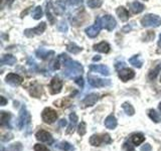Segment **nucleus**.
Listing matches in <instances>:
<instances>
[{
    "label": "nucleus",
    "instance_id": "f257e3e1",
    "mask_svg": "<svg viewBox=\"0 0 161 151\" xmlns=\"http://www.w3.org/2000/svg\"><path fill=\"white\" fill-rule=\"evenodd\" d=\"M60 60L62 64L64 65V70L63 75L65 78L68 79H75L80 77L82 73L84 72V68L83 65L80 63L75 62V60H73L70 58H69L67 54L62 53L58 57Z\"/></svg>",
    "mask_w": 161,
    "mask_h": 151
},
{
    "label": "nucleus",
    "instance_id": "f03ea898",
    "mask_svg": "<svg viewBox=\"0 0 161 151\" xmlns=\"http://www.w3.org/2000/svg\"><path fill=\"white\" fill-rule=\"evenodd\" d=\"M143 27H158L161 25V18L156 14H147L141 19Z\"/></svg>",
    "mask_w": 161,
    "mask_h": 151
},
{
    "label": "nucleus",
    "instance_id": "7ed1b4c3",
    "mask_svg": "<svg viewBox=\"0 0 161 151\" xmlns=\"http://www.w3.org/2000/svg\"><path fill=\"white\" fill-rule=\"evenodd\" d=\"M30 124V114L27 112L26 107L25 106H22L21 109L19 111V115L18 118L16 120V125L18 129H22L23 127H25L26 125Z\"/></svg>",
    "mask_w": 161,
    "mask_h": 151
},
{
    "label": "nucleus",
    "instance_id": "20e7f679",
    "mask_svg": "<svg viewBox=\"0 0 161 151\" xmlns=\"http://www.w3.org/2000/svg\"><path fill=\"white\" fill-rule=\"evenodd\" d=\"M102 28H103V25H102V21H101V17H97L96 18L95 24L92 25V26H89L88 28H86L85 31L89 37L94 38L99 34V32L101 31Z\"/></svg>",
    "mask_w": 161,
    "mask_h": 151
},
{
    "label": "nucleus",
    "instance_id": "39448f33",
    "mask_svg": "<svg viewBox=\"0 0 161 151\" xmlns=\"http://www.w3.org/2000/svg\"><path fill=\"white\" fill-rule=\"evenodd\" d=\"M89 84L94 88H101V87H108L111 85V80H105L98 77H95L93 75H88Z\"/></svg>",
    "mask_w": 161,
    "mask_h": 151
},
{
    "label": "nucleus",
    "instance_id": "423d86ee",
    "mask_svg": "<svg viewBox=\"0 0 161 151\" xmlns=\"http://www.w3.org/2000/svg\"><path fill=\"white\" fill-rule=\"evenodd\" d=\"M42 118L43 120V122L47 124H52L58 119L57 111H54L52 108H45L42 113Z\"/></svg>",
    "mask_w": 161,
    "mask_h": 151
},
{
    "label": "nucleus",
    "instance_id": "0eeeda50",
    "mask_svg": "<svg viewBox=\"0 0 161 151\" xmlns=\"http://www.w3.org/2000/svg\"><path fill=\"white\" fill-rule=\"evenodd\" d=\"M45 28H47V23L42 22L34 28L25 29L24 30V35H25V36H27V37H33V36H35V35H40V34H42L44 32Z\"/></svg>",
    "mask_w": 161,
    "mask_h": 151
},
{
    "label": "nucleus",
    "instance_id": "6e6552de",
    "mask_svg": "<svg viewBox=\"0 0 161 151\" xmlns=\"http://www.w3.org/2000/svg\"><path fill=\"white\" fill-rule=\"evenodd\" d=\"M101 21H102L103 28H106L108 31H112L113 29H115L117 22H116L115 18L112 15H104L103 17H101Z\"/></svg>",
    "mask_w": 161,
    "mask_h": 151
},
{
    "label": "nucleus",
    "instance_id": "1a4fd4ad",
    "mask_svg": "<svg viewBox=\"0 0 161 151\" xmlns=\"http://www.w3.org/2000/svg\"><path fill=\"white\" fill-rule=\"evenodd\" d=\"M22 78L20 77L19 75L17 74H8L6 76V78H5V82H6L8 85L12 86V87H18L19 85H21L22 83Z\"/></svg>",
    "mask_w": 161,
    "mask_h": 151
},
{
    "label": "nucleus",
    "instance_id": "9d476101",
    "mask_svg": "<svg viewBox=\"0 0 161 151\" xmlns=\"http://www.w3.org/2000/svg\"><path fill=\"white\" fill-rule=\"evenodd\" d=\"M49 89L52 94H58L63 89V81L59 80L58 77H54L49 84Z\"/></svg>",
    "mask_w": 161,
    "mask_h": 151
},
{
    "label": "nucleus",
    "instance_id": "9b49d317",
    "mask_svg": "<svg viewBox=\"0 0 161 151\" xmlns=\"http://www.w3.org/2000/svg\"><path fill=\"white\" fill-rule=\"evenodd\" d=\"M135 77V73L133 70L131 69H122L119 70V78L123 81V82H127V81L133 79Z\"/></svg>",
    "mask_w": 161,
    "mask_h": 151
},
{
    "label": "nucleus",
    "instance_id": "f8f14e48",
    "mask_svg": "<svg viewBox=\"0 0 161 151\" xmlns=\"http://www.w3.org/2000/svg\"><path fill=\"white\" fill-rule=\"evenodd\" d=\"M90 70L92 72L99 73L103 76H109L110 75V70L107 65L104 64H91L90 65Z\"/></svg>",
    "mask_w": 161,
    "mask_h": 151
},
{
    "label": "nucleus",
    "instance_id": "ddd939ff",
    "mask_svg": "<svg viewBox=\"0 0 161 151\" xmlns=\"http://www.w3.org/2000/svg\"><path fill=\"white\" fill-rule=\"evenodd\" d=\"M35 137L37 140L42 141V142H47V143H52L53 142V136L50 133H48L47 131L44 130H40L35 134Z\"/></svg>",
    "mask_w": 161,
    "mask_h": 151
},
{
    "label": "nucleus",
    "instance_id": "4468645a",
    "mask_svg": "<svg viewBox=\"0 0 161 151\" xmlns=\"http://www.w3.org/2000/svg\"><path fill=\"white\" fill-rule=\"evenodd\" d=\"M98 100H99V95L96 93H93V94L88 95L87 97L84 99L83 103L86 107H92V106H94L96 103H97Z\"/></svg>",
    "mask_w": 161,
    "mask_h": 151
},
{
    "label": "nucleus",
    "instance_id": "2eb2a0df",
    "mask_svg": "<svg viewBox=\"0 0 161 151\" xmlns=\"http://www.w3.org/2000/svg\"><path fill=\"white\" fill-rule=\"evenodd\" d=\"M45 6H47V9H45V13H47V19L50 24H54L55 22V18L53 14V2L52 0H47V3H45Z\"/></svg>",
    "mask_w": 161,
    "mask_h": 151
},
{
    "label": "nucleus",
    "instance_id": "dca6fc26",
    "mask_svg": "<svg viewBox=\"0 0 161 151\" xmlns=\"http://www.w3.org/2000/svg\"><path fill=\"white\" fill-rule=\"evenodd\" d=\"M35 54H36V57L38 59H47L50 57H53V55L54 54V52H53V50H47V49H45V48H39V49L36 50Z\"/></svg>",
    "mask_w": 161,
    "mask_h": 151
},
{
    "label": "nucleus",
    "instance_id": "f3484780",
    "mask_svg": "<svg viewBox=\"0 0 161 151\" xmlns=\"http://www.w3.org/2000/svg\"><path fill=\"white\" fill-rule=\"evenodd\" d=\"M110 44L106 42H102L98 44H95L94 45V49L96 52H99V53H108L110 52Z\"/></svg>",
    "mask_w": 161,
    "mask_h": 151
},
{
    "label": "nucleus",
    "instance_id": "a211bd4d",
    "mask_svg": "<svg viewBox=\"0 0 161 151\" xmlns=\"http://www.w3.org/2000/svg\"><path fill=\"white\" fill-rule=\"evenodd\" d=\"M116 13L119 16V18L122 20V21H127L129 19V11L127 8H125L124 6H120L116 10Z\"/></svg>",
    "mask_w": 161,
    "mask_h": 151
},
{
    "label": "nucleus",
    "instance_id": "6ab92c4d",
    "mask_svg": "<svg viewBox=\"0 0 161 151\" xmlns=\"http://www.w3.org/2000/svg\"><path fill=\"white\" fill-rule=\"evenodd\" d=\"M2 65H13L16 64V59H15L12 54H4L1 58V60H0Z\"/></svg>",
    "mask_w": 161,
    "mask_h": 151
},
{
    "label": "nucleus",
    "instance_id": "aec40b11",
    "mask_svg": "<svg viewBox=\"0 0 161 151\" xmlns=\"http://www.w3.org/2000/svg\"><path fill=\"white\" fill-rule=\"evenodd\" d=\"M105 126L110 130H113L117 127V119H116L113 115H109L107 118L105 119Z\"/></svg>",
    "mask_w": 161,
    "mask_h": 151
},
{
    "label": "nucleus",
    "instance_id": "412c9836",
    "mask_svg": "<svg viewBox=\"0 0 161 151\" xmlns=\"http://www.w3.org/2000/svg\"><path fill=\"white\" fill-rule=\"evenodd\" d=\"M130 8H131V10H132L133 13L137 14V13L142 12L145 7H144V5L142 3H140L138 1H134V2H132L130 4Z\"/></svg>",
    "mask_w": 161,
    "mask_h": 151
},
{
    "label": "nucleus",
    "instance_id": "4be33fe9",
    "mask_svg": "<svg viewBox=\"0 0 161 151\" xmlns=\"http://www.w3.org/2000/svg\"><path fill=\"white\" fill-rule=\"evenodd\" d=\"M69 120H70V125L69 127V130H68V133H72L74 132V130L75 128V126H77V123H78V116L75 113H72L69 115Z\"/></svg>",
    "mask_w": 161,
    "mask_h": 151
},
{
    "label": "nucleus",
    "instance_id": "5701e85b",
    "mask_svg": "<svg viewBox=\"0 0 161 151\" xmlns=\"http://www.w3.org/2000/svg\"><path fill=\"white\" fill-rule=\"evenodd\" d=\"M10 119H11V114L2 111L1 112V126L10 127Z\"/></svg>",
    "mask_w": 161,
    "mask_h": 151
},
{
    "label": "nucleus",
    "instance_id": "b1692460",
    "mask_svg": "<svg viewBox=\"0 0 161 151\" xmlns=\"http://www.w3.org/2000/svg\"><path fill=\"white\" fill-rule=\"evenodd\" d=\"M67 49H68V52L70 53H73V54H78L79 53L82 52V48L79 47V45H77L74 42H69L68 45H67Z\"/></svg>",
    "mask_w": 161,
    "mask_h": 151
},
{
    "label": "nucleus",
    "instance_id": "393cba45",
    "mask_svg": "<svg viewBox=\"0 0 161 151\" xmlns=\"http://www.w3.org/2000/svg\"><path fill=\"white\" fill-rule=\"evenodd\" d=\"M129 63L132 65H134L135 68H138V69H140L141 67H142V64H143V62L140 59L139 55H133L132 58H130L129 59Z\"/></svg>",
    "mask_w": 161,
    "mask_h": 151
},
{
    "label": "nucleus",
    "instance_id": "a878e982",
    "mask_svg": "<svg viewBox=\"0 0 161 151\" xmlns=\"http://www.w3.org/2000/svg\"><path fill=\"white\" fill-rule=\"evenodd\" d=\"M131 140H132V143L134 145H139L143 142V141L145 140V137L143 134L141 133H137V134H134L132 136V138H131Z\"/></svg>",
    "mask_w": 161,
    "mask_h": 151
},
{
    "label": "nucleus",
    "instance_id": "bb28decb",
    "mask_svg": "<svg viewBox=\"0 0 161 151\" xmlns=\"http://www.w3.org/2000/svg\"><path fill=\"white\" fill-rule=\"evenodd\" d=\"M122 108L124 110V112L127 115H129V116H133L135 114V109L133 108V106L131 105L130 103H127V102L124 103L122 105Z\"/></svg>",
    "mask_w": 161,
    "mask_h": 151
},
{
    "label": "nucleus",
    "instance_id": "cd10ccee",
    "mask_svg": "<svg viewBox=\"0 0 161 151\" xmlns=\"http://www.w3.org/2000/svg\"><path fill=\"white\" fill-rule=\"evenodd\" d=\"M102 142H104V138L100 137L99 135H93L92 137L90 138V143L93 146H100L102 144Z\"/></svg>",
    "mask_w": 161,
    "mask_h": 151
},
{
    "label": "nucleus",
    "instance_id": "c85d7f7f",
    "mask_svg": "<svg viewBox=\"0 0 161 151\" xmlns=\"http://www.w3.org/2000/svg\"><path fill=\"white\" fill-rule=\"evenodd\" d=\"M32 90H30V94H31L33 97L35 98H39L40 95L42 93V86L39 85H34L33 87L31 88Z\"/></svg>",
    "mask_w": 161,
    "mask_h": 151
},
{
    "label": "nucleus",
    "instance_id": "c756f323",
    "mask_svg": "<svg viewBox=\"0 0 161 151\" xmlns=\"http://www.w3.org/2000/svg\"><path fill=\"white\" fill-rule=\"evenodd\" d=\"M160 70H161V64H158L153 70H150L149 76H148L149 79H150V80H155L156 77L158 76V74L160 73Z\"/></svg>",
    "mask_w": 161,
    "mask_h": 151
},
{
    "label": "nucleus",
    "instance_id": "7c9ffc66",
    "mask_svg": "<svg viewBox=\"0 0 161 151\" xmlns=\"http://www.w3.org/2000/svg\"><path fill=\"white\" fill-rule=\"evenodd\" d=\"M54 11L57 12L58 14H63L65 11V6H64V3L62 0H58L55 3V8H54Z\"/></svg>",
    "mask_w": 161,
    "mask_h": 151
},
{
    "label": "nucleus",
    "instance_id": "2f4dec72",
    "mask_svg": "<svg viewBox=\"0 0 161 151\" xmlns=\"http://www.w3.org/2000/svg\"><path fill=\"white\" fill-rule=\"evenodd\" d=\"M58 147L59 149H62L64 151H73L75 148H74V146L72 144H69V142H67V141H63V142H60L58 143Z\"/></svg>",
    "mask_w": 161,
    "mask_h": 151
},
{
    "label": "nucleus",
    "instance_id": "473e14b6",
    "mask_svg": "<svg viewBox=\"0 0 161 151\" xmlns=\"http://www.w3.org/2000/svg\"><path fill=\"white\" fill-rule=\"evenodd\" d=\"M58 31H60V32H63V33L68 32L69 26H68L67 21H65L64 19L60 20V21L58 22Z\"/></svg>",
    "mask_w": 161,
    "mask_h": 151
},
{
    "label": "nucleus",
    "instance_id": "72a5a7b5",
    "mask_svg": "<svg viewBox=\"0 0 161 151\" xmlns=\"http://www.w3.org/2000/svg\"><path fill=\"white\" fill-rule=\"evenodd\" d=\"M103 0H88V6L91 8H99L102 6Z\"/></svg>",
    "mask_w": 161,
    "mask_h": 151
},
{
    "label": "nucleus",
    "instance_id": "f704fd0d",
    "mask_svg": "<svg viewBox=\"0 0 161 151\" xmlns=\"http://www.w3.org/2000/svg\"><path fill=\"white\" fill-rule=\"evenodd\" d=\"M42 8L40 7V6H36L35 7V9L33 10V12H32V17L34 19H40L42 17Z\"/></svg>",
    "mask_w": 161,
    "mask_h": 151
},
{
    "label": "nucleus",
    "instance_id": "c9c22d12",
    "mask_svg": "<svg viewBox=\"0 0 161 151\" xmlns=\"http://www.w3.org/2000/svg\"><path fill=\"white\" fill-rule=\"evenodd\" d=\"M149 117H150L151 120L154 121L155 123L160 122V117H159L158 113H156V111H155V110H150V111H149Z\"/></svg>",
    "mask_w": 161,
    "mask_h": 151
},
{
    "label": "nucleus",
    "instance_id": "e433bc0d",
    "mask_svg": "<svg viewBox=\"0 0 161 151\" xmlns=\"http://www.w3.org/2000/svg\"><path fill=\"white\" fill-rule=\"evenodd\" d=\"M87 132V130H86V123L85 122H80V124L79 125V129H78V133L80 135V136H84Z\"/></svg>",
    "mask_w": 161,
    "mask_h": 151
},
{
    "label": "nucleus",
    "instance_id": "4c0bfd02",
    "mask_svg": "<svg viewBox=\"0 0 161 151\" xmlns=\"http://www.w3.org/2000/svg\"><path fill=\"white\" fill-rule=\"evenodd\" d=\"M64 1L69 6H77V5L83 4V0H64Z\"/></svg>",
    "mask_w": 161,
    "mask_h": 151
},
{
    "label": "nucleus",
    "instance_id": "58836bf2",
    "mask_svg": "<svg viewBox=\"0 0 161 151\" xmlns=\"http://www.w3.org/2000/svg\"><path fill=\"white\" fill-rule=\"evenodd\" d=\"M10 151H21L22 150V145L21 143H14L12 144L11 146H10V148H9Z\"/></svg>",
    "mask_w": 161,
    "mask_h": 151
},
{
    "label": "nucleus",
    "instance_id": "ea45409f",
    "mask_svg": "<svg viewBox=\"0 0 161 151\" xmlns=\"http://www.w3.org/2000/svg\"><path fill=\"white\" fill-rule=\"evenodd\" d=\"M34 151H49V149L45 145H42V144H35L34 145Z\"/></svg>",
    "mask_w": 161,
    "mask_h": 151
},
{
    "label": "nucleus",
    "instance_id": "a19ab883",
    "mask_svg": "<svg viewBox=\"0 0 161 151\" xmlns=\"http://www.w3.org/2000/svg\"><path fill=\"white\" fill-rule=\"evenodd\" d=\"M75 84H77L78 86H80V88H83L84 87V79L80 77H78V78H75Z\"/></svg>",
    "mask_w": 161,
    "mask_h": 151
},
{
    "label": "nucleus",
    "instance_id": "79ce46f5",
    "mask_svg": "<svg viewBox=\"0 0 161 151\" xmlns=\"http://www.w3.org/2000/svg\"><path fill=\"white\" fill-rule=\"evenodd\" d=\"M27 64H28V65H29V67H30V68H31V69H32L33 70L37 69V65H36V63H35V62H34V60H33L32 59H28V62H27Z\"/></svg>",
    "mask_w": 161,
    "mask_h": 151
},
{
    "label": "nucleus",
    "instance_id": "37998d69",
    "mask_svg": "<svg viewBox=\"0 0 161 151\" xmlns=\"http://www.w3.org/2000/svg\"><path fill=\"white\" fill-rule=\"evenodd\" d=\"M12 138H13V135H12L11 133H9V134L4 135L1 140H2V141H4V142H5V141H9V140H11Z\"/></svg>",
    "mask_w": 161,
    "mask_h": 151
},
{
    "label": "nucleus",
    "instance_id": "c03bdc74",
    "mask_svg": "<svg viewBox=\"0 0 161 151\" xmlns=\"http://www.w3.org/2000/svg\"><path fill=\"white\" fill-rule=\"evenodd\" d=\"M152 150V147H151L150 144H145L141 147V151H151Z\"/></svg>",
    "mask_w": 161,
    "mask_h": 151
},
{
    "label": "nucleus",
    "instance_id": "a18cd8bd",
    "mask_svg": "<svg viewBox=\"0 0 161 151\" xmlns=\"http://www.w3.org/2000/svg\"><path fill=\"white\" fill-rule=\"evenodd\" d=\"M124 147H125V149L127 150V151H133V149H134L133 146H131L130 142H126L124 144Z\"/></svg>",
    "mask_w": 161,
    "mask_h": 151
},
{
    "label": "nucleus",
    "instance_id": "49530a36",
    "mask_svg": "<svg viewBox=\"0 0 161 151\" xmlns=\"http://www.w3.org/2000/svg\"><path fill=\"white\" fill-rule=\"evenodd\" d=\"M131 29H132V25H126V26H124L122 28V31L123 32H129Z\"/></svg>",
    "mask_w": 161,
    "mask_h": 151
},
{
    "label": "nucleus",
    "instance_id": "de8ad7c7",
    "mask_svg": "<svg viewBox=\"0 0 161 151\" xmlns=\"http://www.w3.org/2000/svg\"><path fill=\"white\" fill-rule=\"evenodd\" d=\"M59 127H64V126H67V124H68V122L65 121V119H63V120H60L59 121Z\"/></svg>",
    "mask_w": 161,
    "mask_h": 151
},
{
    "label": "nucleus",
    "instance_id": "09e8293b",
    "mask_svg": "<svg viewBox=\"0 0 161 151\" xmlns=\"http://www.w3.org/2000/svg\"><path fill=\"white\" fill-rule=\"evenodd\" d=\"M0 100H1V104H0V105H1V106H5V105H6L7 100L5 99V98L3 97V96H1V97H0Z\"/></svg>",
    "mask_w": 161,
    "mask_h": 151
},
{
    "label": "nucleus",
    "instance_id": "8fccbe9b",
    "mask_svg": "<svg viewBox=\"0 0 161 151\" xmlns=\"http://www.w3.org/2000/svg\"><path fill=\"white\" fill-rule=\"evenodd\" d=\"M100 59H101L100 55H95V57L93 58V62H97V60H100Z\"/></svg>",
    "mask_w": 161,
    "mask_h": 151
},
{
    "label": "nucleus",
    "instance_id": "3c124183",
    "mask_svg": "<svg viewBox=\"0 0 161 151\" xmlns=\"http://www.w3.org/2000/svg\"><path fill=\"white\" fill-rule=\"evenodd\" d=\"M13 1L14 0H6V3H7V5H11L13 3Z\"/></svg>",
    "mask_w": 161,
    "mask_h": 151
},
{
    "label": "nucleus",
    "instance_id": "603ef678",
    "mask_svg": "<svg viewBox=\"0 0 161 151\" xmlns=\"http://www.w3.org/2000/svg\"><path fill=\"white\" fill-rule=\"evenodd\" d=\"M158 47L161 48V33L159 35V40H158Z\"/></svg>",
    "mask_w": 161,
    "mask_h": 151
},
{
    "label": "nucleus",
    "instance_id": "864d4df0",
    "mask_svg": "<svg viewBox=\"0 0 161 151\" xmlns=\"http://www.w3.org/2000/svg\"><path fill=\"white\" fill-rule=\"evenodd\" d=\"M159 111H160V113H161V102L159 103Z\"/></svg>",
    "mask_w": 161,
    "mask_h": 151
},
{
    "label": "nucleus",
    "instance_id": "5fc2aeb1",
    "mask_svg": "<svg viewBox=\"0 0 161 151\" xmlns=\"http://www.w3.org/2000/svg\"><path fill=\"white\" fill-rule=\"evenodd\" d=\"M160 82H161V79H160Z\"/></svg>",
    "mask_w": 161,
    "mask_h": 151
}]
</instances>
